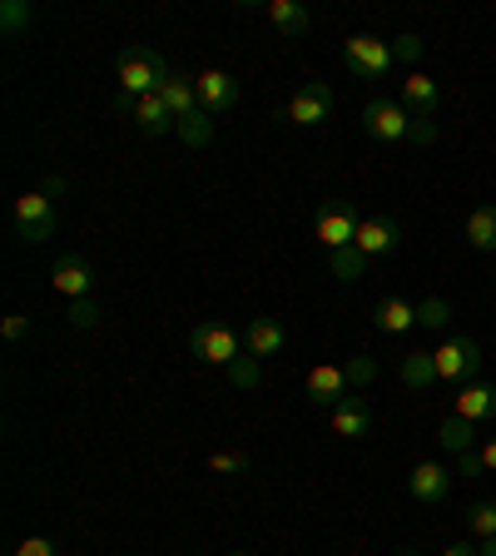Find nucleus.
Listing matches in <instances>:
<instances>
[{"label":"nucleus","instance_id":"obj_13","mask_svg":"<svg viewBox=\"0 0 496 556\" xmlns=\"http://www.w3.org/2000/svg\"><path fill=\"white\" fill-rule=\"evenodd\" d=\"M452 413L467 417V422H492L496 417V388L492 382H462L457 397H452Z\"/></svg>","mask_w":496,"mask_h":556},{"label":"nucleus","instance_id":"obj_17","mask_svg":"<svg viewBox=\"0 0 496 556\" xmlns=\"http://www.w3.org/2000/svg\"><path fill=\"white\" fill-rule=\"evenodd\" d=\"M452 492V472L442 463H417L412 467V497L417 502H442Z\"/></svg>","mask_w":496,"mask_h":556},{"label":"nucleus","instance_id":"obj_7","mask_svg":"<svg viewBox=\"0 0 496 556\" xmlns=\"http://www.w3.org/2000/svg\"><path fill=\"white\" fill-rule=\"evenodd\" d=\"M407 125H412V115H407L397 100L363 104V129H368L372 139H382V144H407Z\"/></svg>","mask_w":496,"mask_h":556},{"label":"nucleus","instance_id":"obj_23","mask_svg":"<svg viewBox=\"0 0 496 556\" xmlns=\"http://www.w3.org/2000/svg\"><path fill=\"white\" fill-rule=\"evenodd\" d=\"M437 442H442L447 452H457V457H462V452H472V447H476V422H467V417L452 413L447 422L437 428Z\"/></svg>","mask_w":496,"mask_h":556},{"label":"nucleus","instance_id":"obj_14","mask_svg":"<svg viewBox=\"0 0 496 556\" xmlns=\"http://www.w3.org/2000/svg\"><path fill=\"white\" fill-rule=\"evenodd\" d=\"M343 397H347V372L338 368V363H318V368H308V403L338 407Z\"/></svg>","mask_w":496,"mask_h":556},{"label":"nucleus","instance_id":"obj_18","mask_svg":"<svg viewBox=\"0 0 496 556\" xmlns=\"http://www.w3.org/2000/svg\"><path fill=\"white\" fill-rule=\"evenodd\" d=\"M397 378H403V388L422 393L428 382H437V358H432L428 348H412V353H403V363H397Z\"/></svg>","mask_w":496,"mask_h":556},{"label":"nucleus","instance_id":"obj_12","mask_svg":"<svg viewBox=\"0 0 496 556\" xmlns=\"http://www.w3.org/2000/svg\"><path fill=\"white\" fill-rule=\"evenodd\" d=\"M283 343H289V328L278 324V318H254V324L243 328V353L249 358H278L283 353Z\"/></svg>","mask_w":496,"mask_h":556},{"label":"nucleus","instance_id":"obj_38","mask_svg":"<svg viewBox=\"0 0 496 556\" xmlns=\"http://www.w3.org/2000/svg\"><path fill=\"white\" fill-rule=\"evenodd\" d=\"M0 328H5V338H11V343H21L25 328H30V318H25V313H11V318H5Z\"/></svg>","mask_w":496,"mask_h":556},{"label":"nucleus","instance_id":"obj_40","mask_svg":"<svg viewBox=\"0 0 496 556\" xmlns=\"http://www.w3.org/2000/svg\"><path fill=\"white\" fill-rule=\"evenodd\" d=\"M135 104H139V94H125V90H115V110H119V115H135Z\"/></svg>","mask_w":496,"mask_h":556},{"label":"nucleus","instance_id":"obj_16","mask_svg":"<svg viewBox=\"0 0 496 556\" xmlns=\"http://www.w3.org/2000/svg\"><path fill=\"white\" fill-rule=\"evenodd\" d=\"M333 432L338 438H368L372 432V407L363 397H343L333 407Z\"/></svg>","mask_w":496,"mask_h":556},{"label":"nucleus","instance_id":"obj_11","mask_svg":"<svg viewBox=\"0 0 496 556\" xmlns=\"http://www.w3.org/2000/svg\"><path fill=\"white\" fill-rule=\"evenodd\" d=\"M368 258H387L403 243V229H397V219H382V214H368V219L358 224V239H353Z\"/></svg>","mask_w":496,"mask_h":556},{"label":"nucleus","instance_id":"obj_41","mask_svg":"<svg viewBox=\"0 0 496 556\" xmlns=\"http://www.w3.org/2000/svg\"><path fill=\"white\" fill-rule=\"evenodd\" d=\"M442 556H482V552H476L472 542H452V546H447V552H442Z\"/></svg>","mask_w":496,"mask_h":556},{"label":"nucleus","instance_id":"obj_24","mask_svg":"<svg viewBox=\"0 0 496 556\" xmlns=\"http://www.w3.org/2000/svg\"><path fill=\"white\" fill-rule=\"evenodd\" d=\"M268 21L289 35V40H293V35H308V11H303V5H293V0H268Z\"/></svg>","mask_w":496,"mask_h":556},{"label":"nucleus","instance_id":"obj_5","mask_svg":"<svg viewBox=\"0 0 496 556\" xmlns=\"http://www.w3.org/2000/svg\"><path fill=\"white\" fill-rule=\"evenodd\" d=\"M343 60L353 75H363V80H382V75L393 70V46L378 40V35H353L343 46Z\"/></svg>","mask_w":496,"mask_h":556},{"label":"nucleus","instance_id":"obj_3","mask_svg":"<svg viewBox=\"0 0 496 556\" xmlns=\"http://www.w3.org/2000/svg\"><path fill=\"white\" fill-rule=\"evenodd\" d=\"M358 224H363L358 208L328 199V204L318 208V219H313V233H318V243H323L328 254H333V249H347V243L358 239Z\"/></svg>","mask_w":496,"mask_h":556},{"label":"nucleus","instance_id":"obj_15","mask_svg":"<svg viewBox=\"0 0 496 556\" xmlns=\"http://www.w3.org/2000/svg\"><path fill=\"white\" fill-rule=\"evenodd\" d=\"M437 104H442L437 80H428L422 70H412V75L403 80V110L407 115H417V119H432L437 115Z\"/></svg>","mask_w":496,"mask_h":556},{"label":"nucleus","instance_id":"obj_9","mask_svg":"<svg viewBox=\"0 0 496 556\" xmlns=\"http://www.w3.org/2000/svg\"><path fill=\"white\" fill-rule=\"evenodd\" d=\"M194 85H199V110L204 115H229L233 104H239V80L233 75H224V70H199L194 75Z\"/></svg>","mask_w":496,"mask_h":556},{"label":"nucleus","instance_id":"obj_6","mask_svg":"<svg viewBox=\"0 0 496 556\" xmlns=\"http://www.w3.org/2000/svg\"><path fill=\"white\" fill-rule=\"evenodd\" d=\"M432 358H437L442 382H472L476 368H482V343H476V338H447Z\"/></svg>","mask_w":496,"mask_h":556},{"label":"nucleus","instance_id":"obj_26","mask_svg":"<svg viewBox=\"0 0 496 556\" xmlns=\"http://www.w3.org/2000/svg\"><path fill=\"white\" fill-rule=\"evenodd\" d=\"M174 135L185 139L189 150H204L208 139H214V115H204V110H194V115H185L179 125H174Z\"/></svg>","mask_w":496,"mask_h":556},{"label":"nucleus","instance_id":"obj_25","mask_svg":"<svg viewBox=\"0 0 496 556\" xmlns=\"http://www.w3.org/2000/svg\"><path fill=\"white\" fill-rule=\"evenodd\" d=\"M328 268H333V278L353 283V278L368 274V254H363L358 243H347V249H333V254H328Z\"/></svg>","mask_w":496,"mask_h":556},{"label":"nucleus","instance_id":"obj_44","mask_svg":"<svg viewBox=\"0 0 496 556\" xmlns=\"http://www.w3.org/2000/svg\"><path fill=\"white\" fill-rule=\"evenodd\" d=\"M11 556H15V552H11Z\"/></svg>","mask_w":496,"mask_h":556},{"label":"nucleus","instance_id":"obj_29","mask_svg":"<svg viewBox=\"0 0 496 556\" xmlns=\"http://www.w3.org/2000/svg\"><path fill=\"white\" fill-rule=\"evenodd\" d=\"M25 25H30V5H25V0H5V5H0V30L21 35Z\"/></svg>","mask_w":496,"mask_h":556},{"label":"nucleus","instance_id":"obj_34","mask_svg":"<svg viewBox=\"0 0 496 556\" xmlns=\"http://www.w3.org/2000/svg\"><path fill=\"white\" fill-rule=\"evenodd\" d=\"M208 467H214V472H249V457H243V452H214Z\"/></svg>","mask_w":496,"mask_h":556},{"label":"nucleus","instance_id":"obj_28","mask_svg":"<svg viewBox=\"0 0 496 556\" xmlns=\"http://www.w3.org/2000/svg\"><path fill=\"white\" fill-rule=\"evenodd\" d=\"M447 318H452V303L437 299V293L417 303V328H447Z\"/></svg>","mask_w":496,"mask_h":556},{"label":"nucleus","instance_id":"obj_4","mask_svg":"<svg viewBox=\"0 0 496 556\" xmlns=\"http://www.w3.org/2000/svg\"><path fill=\"white\" fill-rule=\"evenodd\" d=\"M55 199L50 194H40V189H35V194H21L15 199V233H21L25 243H46L50 233H55Z\"/></svg>","mask_w":496,"mask_h":556},{"label":"nucleus","instance_id":"obj_8","mask_svg":"<svg viewBox=\"0 0 496 556\" xmlns=\"http://www.w3.org/2000/svg\"><path fill=\"white\" fill-rule=\"evenodd\" d=\"M333 85H323V80H308L298 94L289 100V125H298V129H313V125H323L328 115H333Z\"/></svg>","mask_w":496,"mask_h":556},{"label":"nucleus","instance_id":"obj_33","mask_svg":"<svg viewBox=\"0 0 496 556\" xmlns=\"http://www.w3.org/2000/svg\"><path fill=\"white\" fill-rule=\"evenodd\" d=\"M407 144H412V150H428V144H437V125L412 115V125H407Z\"/></svg>","mask_w":496,"mask_h":556},{"label":"nucleus","instance_id":"obj_30","mask_svg":"<svg viewBox=\"0 0 496 556\" xmlns=\"http://www.w3.org/2000/svg\"><path fill=\"white\" fill-rule=\"evenodd\" d=\"M467 527H472L482 542L486 536H496V502H476V507L467 511Z\"/></svg>","mask_w":496,"mask_h":556},{"label":"nucleus","instance_id":"obj_21","mask_svg":"<svg viewBox=\"0 0 496 556\" xmlns=\"http://www.w3.org/2000/svg\"><path fill=\"white\" fill-rule=\"evenodd\" d=\"M135 125L139 129H150V135H169L174 129V115H169V104H164V94L154 90V94H139V104H135Z\"/></svg>","mask_w":496,"mask_h":556},{"label":"nucleus","instance_id":"obj_2","mask_svg":"<svg viewBox=\"0 0 496 556\" xmlns=\"http://www.w3.org/2000/svg\"><path fill=\"white\" fill-rule=\"evenodd\" d=\"M189 348H194V358L208 363V368H229L233 358H243V333H233L229 324H199L189 333Z\"/></svg>","mask_w":496,"mask_h":556},{"label":"nucleus","instance_id":"obj_1","mask_svg":"<svg viewBox=\"0 0 496 556\" xmlns=\"http://www.w3.org/2000/svg\"><path fill=\"white\" fill-rule=\"evenodd\" d=\"M169 75L174 70L164 65V55L150 46H129V50H119V60H115V85L125 94H154V90H164Z\"/></svg>","mask_w":496,"mask_h":556},{"label":"nucleus","instance_id":"obj_39","mask_svg":"<svg viewBox=\"0 0 496 556\" xmlns=\"http://www.w3.org/2000/svg\"><path fill=\"white\" fill-rule=\"evenodd\" d=\"M476 452H482V467H486V472H496V438H486Z\"/></svg>","mask_w":496,"mask_h":556},{"label":"nucleus","instance_id":"obj_32","mask_svg":"<svg viewBox=\"0 0 496 556\" xmlns=\"http://www.w3.org/2000/svg\"><path fill=\"white\" fill-rule=\"evenodd\" d=\"M347 388H368V382L372 378H378V363H372V358H347Z\"/></svg>","mask_w":496,"mask_h":556},{"label":"nucleus","instance_id":"obj_37","mask_svg":"<svg viewBox=\"0 0 496 556\" xmlns=\"http://www.w3.org/2000/svg\"><path fill=\"white\" fill-rule=\"evenodd\" d=\"M457 472H462V477H476V472H486V467H482V452H462V457H457Z\"/></svg>","mask_w":496,"mask_h":556},{"label":"nucleus","instance_id":"obj_10","mask_svg":"<svg viewBox=\"0 0 496 556\" xmlns=\"http://www.w3.org/2000/svg\"><path fill=\"white\" fill-rule=\"evenodd\" d=\"M50 283H55V293H65V299L75 303V299H94V283H100V278H94V264H90V258L65 254V258L55 264V274H50Z\"/></svg>","mask_w":496,"mask_h":556},{"label":"nucleus","instance_id":"obj_36","mask_svg":"<svg viewBox=\"0 0 496 556\" xmlns=\"http://www.w3.org/2000/svg\"><path fill=\"white\" fill-rule=\"evenodd\" d=\"M15 556H55V542H50V536H25V542L15 546Z\"/></svg>","mask_w":496,"mask_h":556},{"label":"nucleus","instance_id":"obj_42","mask_svg":"<svg viewBox=\"0 0 496 556\" xmlns=\"http://www.w3.org/2000/svg\"><path fill=\"white\" fill-rule=\"evenodd\" d=\"M476 552H482V556H496V536H486V542H476Z\"/></svg>","mask_w":496,"mask_h":556},{"label":"nucleus","instance_id":"obj_31","mask_svg":"<svg viewBox=\"0 0 496 556\" xmlns=\"http://www.w3.org/2000/svg\"><path fill=\"white\" fill-rule=\"evenodd\" d=\"M100 318H104V313H100V303H94V299H75V303H69V324L85 328V333H90V328H100Z\"/></svg>","mask_w":496,"mask_h":556},{"label":"nucleus","instance_id":"obj_27","mask_svg":"<svg viewBox=\"0 0 496 556\" xmlns=\"http://www.w3.org/2000/svg\"><path fill=\"white\" fill-rule=\"evenodd\" d=\"M229 382H233V388H243V393L264 388V363L249 358V353H243V358H233V363H229Z\"/></svg>","mask_w":496,"mask_h":556},{"label":"nucleus","instance_id":"obj_35","mask_svg":"<svg viewBox=\"0 0 496 556\" xmlns=\"http://www.w3.org/2000/svg\"><path fill=\"white\" fill-rule=\"evenodd\" d=\"M417 55H422V40H417V35H397L393 60H403V65H417Z\"/></svg>","mask_w":496,"mask_h":556},{"label":"nucleus","instance_id":"obj_20","mask_svg":"<svg viewBox=\"0 0 496 556\" xmlns=\"http://www.w3.org/2000/svg\"><path fill=\"white\" fill-rule=\"evenodd\" d=\"M160 94H164V104H169L174 125H179V119H185V115H194V110H199V85L189 80V75H169Z\"/></svg>","mask_w":496,"mask_h":556},{"label":"nucleus","instance_id":"obj_19","mask_svg":"<svg viewBox=\"0 0 496 556\" xmlns=\"http://www.w3.org/2000/svg\"><path fill=\"white\" fill-rule=\"evenodd\" d=\"M372 324H378L382 333H407V328H417V303L387 293V299L378 303V313H372Z\"/></svg>","mask_w":496,"mask_h":556},{"label":"nucleus","instance_id":"obj_22","mask_svg":"<svg viewBox=\"0 0 496 556\" xmlns=\"http://www.w3.org/2000/svg\"><path fill=\"white\" fill-rule=\"evenodd\" d=\"M467 239H472V249H482V254H496V204H482L467 214Z\"/></svg>","mask_w":496,"mask_h":556},{"label":"nucleus","instance_id":"obj_43","mask_svg":"<svg viewBox=\"0 0 496 556\" xmlns=\"http://www.w3.org/2000/svg\"><path fill=\"white\" fill-rule=\"evenodd\" d=\"M229 556H249V552H229Z\"/></svg>","mask_w":496,"mask_h":556}]
</instances>
